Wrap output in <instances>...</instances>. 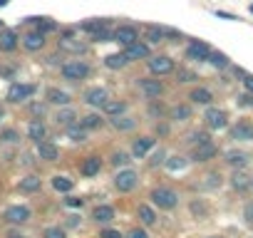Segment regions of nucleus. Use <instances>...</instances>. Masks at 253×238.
<instances>
[{"label":"nucleus","instance_id":"nucleus-1","mask_svg":"<svg viewBox=\"0 0 253 238\" xmlns=\"http://www.w3.org/2000/svg\"><path fill=\"white\" fill-rule=\"evenodd\" d=\"M149 198H152V206H157L159 211H171V208L179 206V194H176L174 189H169V186H157V189H152Z\"/></svg>","mask_w":253,"mask_h":238},{"label":"nucleus","instance_id":"nucleus-2","mask_svg":"<svg viewBox=\"0 0 253 238\" xmlns=\"http://www.w3.org/2000/svg\"><path fill=\"white\" fill-rule=\"evenodd\" d=\"M89 72H92V67H89L84 60H70V62H65V65L60 67V75H62V79H67V82L87 79Z\"/></svg>","mask_w":253,"mask_h":238},{"label":"nucleus","instance_id":"nucleus-3","mask_svg":"<svg viewBox=\"0 0 253 238\" xmlns=\"http://www.w3.org/2000/svg\"><path fill=\"white\" fill-rule=\"evenodd\" d=\"M137 184H139V174H137L134 169H122V171H117V176H114V189H117L119 194L134 191Z\"/></svg>","mask_w":253,"mask_h":238},{"label":"nucleus","instance_id":"nucleus-4","mask_svg":"<svg viewBox=\"0 0 253 238\" xmlns=\"http://www.w3.org/2000/svg\"><path fill=\"white\" fill-rule=\"evenodd\" d=\"M147 67H149L152 75L164 77V75H171L176 65H174V60H171L169 55H149V57H147Z\"/></svg>","mask_w":253,"mask_h":238},{"label":"nucleus","instance_id":"nucleus-5","mask_svg":"<svg viewBox=\"0 0 253 238\" xmlns=\"http://www.w3.org/2000/svg\"><path fill=\"white\" fill-rule=\"evenodd\" d=\"M137 87H139V92L147 97V99H159L162 94H164V82L154 75V77H139L137 79Z\"/></svg>","mask_w":253,"mask_h":238},{"label":"nucleus","instance_id":"nucleus-6","mask_svg":"<svg viewBox=\"0 0 253 238\" xmlns=\"http://www.w3.org/2000/svg\"><path fill=\"white\" fill-rule=\"evenodd\" d=\"M57 47H60L62 52L80 55V52L87 50V42H82L80 38H75V30H65V33L60 35V40H57Z\"/></svg>","mask_w":253,"mask_h":238},{"label":"nucleus","instance_id":"nucleus-7","mask_svg":"<svg viewBox=\"0 0 253 238\" xmlns=\"http://www.w3.org/2000/svg\"><path fill=\"white\" fill-rule=\"evenodd\" d=\"M204 122H206L209 129L218 132V129H226V127H228V114H226L223 109L209 104V109H206V114H204Z\"/></svg>","mask_w":253,"mask_h":238},{"label":"nucleus","instance_id":"nucleus-8","mask_svg":"<svg viewBox=\"0 0 253 238\" xmlns=\"http://www.w3.org/2000/svg\"><path fill=\"white\" fill-rule=\"evenodd\" d=\"M38 92L35 84H25V82H13L10 89H8V102L13 104H20V102H28L33 94Z\"/></svg>","mask_w":253,"mask_h":238},{"label":"nucleus","instance_id":"nucleus-9","mask_svg":"<svg viewBox=\"0 0 253 238\" xmlns=\"http://www.w3.org/2000/svg\"><path fill=\"white\" fill-rule=\"evenodd\" d=\"M137 40H139V28H137V25L124 23V25L114 28V42H117V45L126 47V45H132V42H137Z\"/></svg>","mask_w":253,"mask_h":238},{"label":"nucleus","instance_id":"nucleus-10","mask_svg":"<svg viewBox=\"0 0 253 238\" xmlns=\"http://www.w3.org/2000/svg\"><path fill=\"white\" fill-rule=\"evenodd\" d=\"M216 154H218V147H216L211 139H206V142H201V144H196V147L191 149V161L204 164V161H211Z\"/></svg>","mask_w":253,"mask_h":238},{"label":"nucleus","instance_id":"nucleus-11","mask_svg":"<svg viewBox=\"0 0 253 238\" xmlns=\"http://www.w3.org/2000/svg\"><path fill=\"white\" fill-rule=\"evenodd\" d=\"M20 40H23V47H25L28 52H40V50L47 45V35L40 33V30H30V33H25Z\"/></svg>","mask_w":253,"mask_h":238},{"label":"nucleus","instance_id":"nucleus-12","mask_svg":"<svg viewBox=\"0 0 253 238\" xmlns=\"http://www.w3.org/2000/svg\"><path fill=\"white\" fill-rule=\"evenodd\" d=\"M209 55H211V47L204 40H191L186 47V60H191V62H206Z\"/></svg>","mask_w":253,"mask_h":238},{"label":"nucleus","instance_id":"nucleus-13","mask_svg":"<svg viewBox=\"0 0 253 238\" xmlns=\"http://www.w3.org/2000/svg\"><path fill=\"white\" fill-rule=\"evenodd\" d=\"M30 216H33V213H30V208L18 203V206H8L3 218H5L10 226H20V223H28V221H30Z\"/></svg>","mask_w":253,"mask_h":238},{"label":"nucleus","instance_id":"nucleus-14","mask_svg":"<svg viewBox=\"0 0 253 238\" xmlns=\"http://www.w3.org/2000/svg\"><path fill=\"white\" fill-rule=\"evenodd\" d=\"M124 55H126V60H129V62H137V60H147L152 55V50H149V45L144 40H137V42L124 47Z\"/></svg>","mask_w":253,"mask_h":238},{"label":"nucleus","instance_id":"nucleus-15","mask_svg":"<svg viewBox=\"0 0 253 238\" xmlns=\"http://www.w3.org/2000/svg\"><path fill=\"white\" fill-rule=\"evenodd\" d=\"M20 45V35L10 28H3L0 30V52H15Z\"/></svg>","mask_w":253,"mask_h":238},{"label":"nucleus","instance_id":"nucleus-16","mask_svg":"<svg viewBox=\"0 0 253 238\" xmlns=\"http://www.w3.org/2000/svg\"><path fill=\"white\" fill-rule=\"evenodd\" d=\"M231 139H236V142H253V122H248V119L236 122L233 129H231Z\"/></svg>","mask_w":253,"mask_h":238},{"label":"nucleus","instance_id":"nucleus-17","mask_svg":"<svg viewBox=\"0 0 253 238\" xmlns=\"http://www.w3.org/2000/svg\"><path fill=\"white\" fill-rule=\"evenodd\" d=\"M45 102L52 104V107H70L72 97H70V92H65V89H60V87H50V89L45 92Z\"/></svg>","mask_w":253,"mask_h":238},{"label":"nucleus","instance_id":"nucleus-18","mask_svg":"<svg viewBox=\"0 0 253 238\" xmlns=\"http://www.w3.org/2000/svg\"><path fill=\"white\" fill-rule=\"evenodd\" d=\"M35 152H38V157H40L42 161H57V159H60V149H57L52 142H47V139L35 142Z\"/></svg>","mask_w":253,"mask_h":238},{"label":"nucleus","instance_id":"nucleus-19","mask_svg":"<svg viewBox=\"0 0 253 238\" xmlns=\"http://www.w3.org/2000/svg\"><path fill=\"white\" fill-rule=\"evenodd\" d=\"M99 171H102V159H99L97 154H89V157L82 159V164H80V174H82L84 179H92V176H97Z\"/></svg>","mask_w":253,"mask_h":238},{"label":"nucleus","instance_id":"nucleus-20","mask_svg":"<svg viewBox=\"0 0 253 238\" xmlns=\"http://www.w3.org/2000/svg\"><path fill=\"white\" fill-rule=\"evenodd\" d=\"M109 99V92L104 89V87H89L87 92H84V102L89 104V107H97V109H102V104Z\"/></svg>","mask_w":253,"mask_h":238},{"label":"nucleus","instance_id":"nucleus-21","mask_svg":"<svg viewBox=\"0 0 253 238\" xmlns=\"http://www.w3.org/2000/svg\"><path fill=\"white\" fill-rule=\"evenodd\" d=\"M154 144H157L154 137H139V139H134V144H132V157L144 159V157L154 149Z\"/></svg>","mask_w":253,"mask_h":238},{"label":"nucleus","instance_id":"nucleus-22","mask_svg":"<svg viewBox=\"0 0 253 238\" xmlns=\"http://www.w3.org/2000/svg\"><path fill=\"white\" fill-rule=\"evenodd\" d=\"M144 42L147 45H159V42H164L167 40V35H164V25H144Z\"/></svg>","mask_w":253,"mask_h":238},{"label":"nucleus","instance_id":"nucleus-23","mask_svg":"<svg viewBox=\"0 0 253 238\" xmlns=\"http://www.w3.org/2000/svg\"><path fill=\"white\" fill-rule=\"evenodd\" d=\"M189 99H191V104L209 107V104L213 102V92H211V89H206V87H194V89L189 92Z\"/></svg>","mask_w":253,"mask_h":238},{"label":"nucleus","instance_id":"nucleus-24","mask_svg":"<svg viewBox=\"0 0 253 238\" xmlns=\"http://www.w3.org/2000/svg\"><path fill=\"white\" fill-rule=\"evenodd\" d=\"M248 161H251V157L246 152H241V149H228L226 152V164L233 166V169H246Z\"/></svg>","mask_w":253,"mask_h":238},{"label":"nucleus","instance_id":"nucleus-25","mask_svg":"<svg viewBox=\"0 0 253 238\" xmlns=\"http://www.w3.org/2000/svg\"><path fill=\"white\" fill-rule=\"evenodd\" d=\"M92 221H94V223H102V226L112 223V221H114V208H112L109 203H99V206H94V211H92Z\"/></svg>","mask_w":253,"mask_h":238},{"label":"nucleus","instance_id":"nucleus-26","mask_svg":"<svg viewBox=\"0 0 253 238\" xmlns=\"http://www.w3.org/2000/svg\"><path fill=\"white\" fill-rule=\"evenodd\" d=\"M52 119H55V124H57V127L67 129V127H72V124L77 122V114H75V109H70V107H60L57 114H55Z\"/></svg>","mask_w":253,"mask_h":238},{"label":"nucleus","instance_id":"nucleus-27","mask_svg":"<svg viewBox=\"0 0 253 238\" xmlns=\"http://www.w3.org/2000/svg\"><path fill=\"white\" fill-rule=\"evenodd\" d=\"M109 122L117 132H132L137 127V119L134 117H126V114H119V117H109Z\"/></svg>","mask_w":253,"mask_h":238},{"label":"nucleus","instance_id":"nucleus-28","mask_svg":"<svg viewBox=\"0 0 253 238\" xmlns=\"http://www.w3.org/2000/svg\"><path fill=\"white\" fill-rule=\"evenodd\" d=\"M40 186H42V179H40L38 174H28V176H23L20 184H18V189H20L23 194H35V191H40Z\"/></svg>","mask_w":253,"mask_h":238},{"label":"nucleus","instance_id":"nucleus-29","mask_svg":"<svg viewBox=\"0 0 253 238\" xmlns=\"http://www.w3.org/2000/svg\"><path fill=\"white\" fill-rule=\"evenodd\" d=\"M191 114H194L191 104H174L169 109V119H171V122H186V119H191Z\"/></svg>","mask_w":253,"mask_h":238},{"label":"nucleus","instance_id":"nucleus-30","mask_svg":"<svg viewBox=\"0 0 253 238\" xmlns=\"http://www.w3.org/2000/svg\"><path fill=\"white\" fill-rule=\"evenodd\" d=\"M124 112H126V102H122V99H107L102 104V114L104 117H119Z\"/></svg>","mask_w":253,"mask_h":238},{"label":"nucleus","instance_id":"nucleus-31","mask_svg":"<svg viewBox=\"0 0 253 238\" xmlns=\"http://www.w3.org/2000/svg\"><path fill=\"white\" fill-rule=\"evenodd\" d=\"M126 65H129V60H126L124 50H122V52H112V55L104 57V67H107V70H124Z\"/></svg>","mask_w":253,"mask_h":238},{"label":"nucleus","instance_id":"nucleus-32","mask_svg":"<svg viewBox=\"0 0 253 238\" xmlns=\"http://www.w3.org/2000/svg\"><path fill=\"white\" fill-rule=\"evenodd\" d=\"M137 216H139V221H142V226H157V211H154V206H149V203H142L139 208H137Z\"/></svg>","mask_w":253,"mask_h":238},{"label":"nucleus","instance_id":"nucleus-33","mask_svg":"<svg viewBox=\"0 0 253 238\" xmlns=\"http://www.w3.org/2000/svg\"><path fill=\"white\" fill-rule=\"evenodd\" d=\"M87 132H94V129H102L104 127V114H99V112H92V114H87V117H82V122H80Z\"/></svg>","mask_w":253,"mask_h":238},{"label":"nucleus","instance_id":"nucleus-34","mask_svg":"<svg viewBox=\"0 0 253 238\" xmlns=\"http://www.w3.org/2000/svg\"><path fill=\"white\" fill-rule=\"evenodd\" d=\"M28 137H30L33 142H40V139L47 137V127H45L42 119H33V122L28 124Z\"/></svg>","mask_w":253,"mask_h":238},{"label":"nucleus","instance_id":"nucleus-35","mask_svg":"<svg viewBox=\"0 0 253 238\" xmlns=\"http://www.w3.org/2000/svg\"><path fill=\"white\" fill-rule=\"evenodd\" d=\"M28 23L35 25V30H40V33H45V35H50V33L57 30V23H55L52 18H28Z\"/></svg>","mask_w":253,"mask_h":238},{"label":"nucleus","instance_id":"nucleus-36","mask_svg":"<svg viewBox=\"0 0 253 238\" xmlns=\"http://www.w3.org/2000/svg\"><path fill=\"white\" fill-rule=\"evenodd\" d=\"M107 25H109V20H107V18H89V20L80 23V30H82V33H87V35H92V33H97L99 28H107Z\"/></svg>","mask_w":253,"mask_h":238},{"label":"nucleus","instance_id":"nucleus-37","mask_svg":"<svg viewBox=\"0 0 253 238\" xmlns=\"http://www.w3.org/2000/svg\"><path fill=\"white\" fill-rule=\"evenodd\" d=\"M206 62H211V67H216V70H228L231 67V60L223 52H218V50H211V55H209Z\"/></svg>","mask_w":253,"mask_h":238},{"label":"nucleus","instance_id":"nucleus-38","mask_svg":"<svg viewBox=\"0 0 253 238\" xmlns=\"http://www.w3.org/2000/svg\"><path fill=\"white\" fill-rule=\"evenodd\" d=\"M231 186H233L236 191H246V189L251 186V176H246L243 169H236L233 176H231Z\"/></svg>","mask_w":253,"mask_h":238},{"label":"nucleus","instance_id":"nucleus-39","mask_svg":"<svg viewBox=\"0 0 253 238\" xmlns=\"http://www.w3.org/2000/svg\"><path fill=\"white\" fill-rule=\"evenodd\" d=\"M52 189L55 191H60V194H70L72 189H75V181L72 179H67V176H52Z\"/></svg>","mask_w":253,"mask_h":238},{"label":"nucleus","instance_id":"nucleus-40","mask_svg":"<svg viewBox=\"0 0 253 238\" xmlns=\"http://www.w3.org/2000/svg\"><path fill=\"white\" fill-rule=\"evenodd\" d=\"M89 38L94 42H114V30H112V25H107V28H99L97 33H92Z\"/></svg>","mask_w":253,"mask_h":238},{"label":"nucleus","instance_id":"nucleus-41","mask_svg":"<svg viewBox=\"0 0 253 238\" xmlns=\"http://www.w3.org/2000/svg\"><path fill=\"white\" fill-rule=\"evenodd\" d=\"M67 137H70L72 142H84V139H87V129L75 122L72 127H67Z\"/></svg>","mask_w":253,"mask_h":238},{"label":"nucleus","instance_id":"nucleus-42","mask_svg":"<svg viewBox=\"0 0 253 238\" xmlns=\"http://www.w3.org/2000/svg\"><path fill=\"white\" fill-rule=\"evenodd\" d=\"M0 142H3V144H18L20 142V132L13 129V127H8V129L0 132Z\"/></svg>","mask_w":253,"mask_h":238},{"label":"nucleus","instance_id":"nucleus-43","mask_svg":"<svg viewBox=\"0 0 253 238\" xmlns=\"http://www.w3.org/2000/svg\"><path fill=\"white\" fill-rule=\"evenodd\" d=\"M164 166H167L169 171H181V169L186 166V159H184V157H169V159L164 161Z\"/></svg>","mask_w":253,"mask_h":238},{"label":"nucleus","instance_id":"nucleus-44","mask_svg":"<svg viewBox=\"0 0 253 238\" xmlns=\"http://www.w3.org/2000/svg\"><path fill=\"white\" fill-rule=\"evenodd\" d=\"M204 179L206 181H201V189H218L221 186V174H216V171L213 174H206Z\"/></svg>","mask_w":253,"mask_h":238},{"label":"nucleus","instance_id":"nucleus-45","mask_svg":"<svg viewBox=\"0 0 253 238\" xmlns=\"http://www.w3.org/2000/svg\"><path fill=\"white\" fill-rule=\"evenodd\" d=\"M42 238H67V233H65V228H60V226H47V228L42 231Z\"/></svg>","mask_w":253,"mask_h":238},{"label":"nucleus","instance_id":"nucleus-46","mask_svg":"<svg viewBox=\"0 0 253 238\" xmlns=\"http://www.w3.org/2000/svg\"><path fill=\"white\" fill-rule=\"evenodd\" d=\"M132 159H129V154L126 152H114L112 154V166H126Z\"/></svg>","mask_w":253,"mask_h":238},{"label":"nucleus","instance_id":"nucleus-47","mask_svg":"<svg viewBox=\"0 0 253 238\" xmlns=\"http://www.w3.org/2000/svg\"><path fill=\"white\" fill-rule=\"evenodd\" d=\"M194 79H199V77H196V72H191V70H184V67H181V70L176 72V82H181V84L194 82Z\"/></svg>","mask_w":253,"mask_h":238},{"label":"nucleus","instance_id":"nucleus-48","mask_svg":"<svg viewBox=\"0 0 253 238\" xmlns=\"http://www.w3.org/2000/svg\"><path fill=\"white\" fill-rule=\"evenodd\" d=\"M206 139H211L206 132H191V134H189V144H191V147H196V144H201V142H206Z\"/></svg>","mask_w":253,"mask_h":238},{"label":"nucleus","instance_id":"nucleus-49","mask_svg":"<svg viewBox=\"0 0 253 238\" xmlns=\"http://www.w3.org/2000/svg\"><path fill=\"white\" fill-rule=\"evenodd\" d=\"M99 238H126L122 231H117V228H102L99 231Z\"/></svg>","mask_w":253,"mask_h":238},{"label":"nucleus","instance_id":"nucleus-50","mask_svg":"<svg viewBox=\"0 0 253 238\" xmlns=\"http://www.w3.org/2000/svg\"><path fill=\"white\" fill-rule=\"evenodd\" d=\"M164 161H167V154L159 149V152H154V154H152V159H149V166H159V164H164Z\"/></svg>","mask_w":253,"mask_h":238},{"label":"nucleus","instance_id":"nucleus-51","mask_svg":"<svg viewBox=\"0 0 253 238\" xmlns=\"http://www.w3.org/2000/svg\"><path fill=\"white\" fill-rule=\"evenodd\" d=\"M149 102H152V104H149V114H152V117H162L164 107H162V104H159L157 99H149Z\"/></svg>","mask_w":253,"mask_h":238},{"label":"nucleus","instance_id":"nucleus-52","mask_svg":"<svg viewBox=\"0 0 253 238\" xmlns=\"http://www.w3.org/2000/svg\"><path fill=\"white\" fill-rule=\"evenodd\" d=\"M238 104H241V107H253V92H243V94L238 97Z\"/></svg>","mask_w":253,"mask_h":238},{"label":"nucleus","instance_id":"nucleus-53","mask_svg":"<svg viewBox=\"0 0 253 238\" xmlns=\"http://www.w3.org/2000/svg\"><path fill=\"white\" fill-rule=\"evenodd\" d=\"M126 238H149V233L144 228H132L129 233H126Z\"/></svg>","mask_w":253,"mask_h":238},{"label":"nucleus","instance_id":"nucleus-54","mask_svg":"<svg viewBox=\"0 0 253 238\" xmlns=\"http://www.w3.org/2000/svg\"><path fill=\"white\" fill-rule=\"evenodd\" d=\"M65 203H67L70 208H82V203H84V201H82V198H77V196H70V198H65Z\"/></svg>","mask_w":253,"mask_h":238},{"label":"nucleus","instance_id":"nucleus-55","mask_svg":"<svg viewBox=\"0 0 253 238\" xmlns=\"http://www.w3.org/2000/svg\"><path fill=\"white\" fill-rule=\"evenodd\" d=\"M243 218H246V223H248V226H253V203H248V206H246Z\"/></svg>","mask_w":253,"mask_h":238},{"label":"nucleus","instance_id":"nucleus-56","mask_svg":"<svg viewBox=\"0 0 253 238\" xmlns=\"http://www.w3.org/2000/svg\"><path fill=\"white\" fill-rule=\"evenodd\" d=\"M243 87L246 92H253V75H243Z\"/></svg>","mask_w":253,"mask_h":238},{"label":"nucleus","instance_id":"nucleus-57","mask_svg":"<svg viewBox=\"0 0 253 238\" xmlns=\"http://www.w3.org/2000/svg\"><path fill=\"white\" fill-rule=\"evenodd\" d=\"M77 223H80V216H67V226L70 228H75Z\"/></svg>","mask_w":253,"mask_h":238},{"label":"nucleus","instance_id":"nucleus-58","mask_svg":"<svg viewBox=\"0 0 253 238\" xmlns=\"http://www.w3.org/2000/svg\"><path fill=\"white\" fill-rule=\"evenodd\" d=\"M8 238H28V236H23L20 231H13V233H8Z\"/></svg>","mask_w":253,"mask_h":238},{"label":"nucleus","instance_id":"nucleus-59","mask_svg":"<svg viewBox=\"0 0 253 238\" xmlns=\"http://www.w3.org/2000/svg\"><path fill=\"white\" fill-rule=\"evenodd\" d=\"M8 3H10V0H0V8H5Z\"/></svg>","mask_w":253,"mask_h":238},{"label":"nucleus","instance_id":"nucleus-60","mask_svg":"<svg viewBox=\"0 0 253 238\" xmlns=\"http://www.w3.org/2000/svg\"><path fill=\"white\" fill-rule=\"evenodd\" d=\"M3 117H5V109H3V107H0V119H3Z\"/></svg>","mask_w":253,"mask_h":238},{"label":"nucleus","instance_id":"nucleus-61","mask_svg":"<svg viewBox=\"0 0 253 238\" xmlns=\"http://www.w3.org/2000/svg\"><path fill=\"white\" fill-rule=\"evenodd\" d=\"M0 30H3V20H0Z\"/></svg>","mask_w":253,"mask_h":238},{"label":"nucleus","instance_id":"nucleus-62","mask_svg":"<svg viewBox=\"0 0 253 238\" xmlns=\"http://www.w3.org/2000/svg\"><path fill=\"white\" fill-rule=\"evenodd\" d=\"M209 238H218V236H209Z\"/></svg>","mask_w":253,"mask_h":238},{"label":"nucleus","instance_id":"nucleus-63","mask_svg":"<svg viewBox=\"0 0 253 238\" xmlns=\"http://www.w3.org/2000/svg\"><path fill=\"white\" fill-rule=\"evenodd\" d=\"M251 186H253V179H251Z\"/></svg>","mask_w":253,"mask_h":238},{"label":"nucleus","instance_id":"nucleus-64","mask_svg":"<svg viewBox=\"0 0 253 238\" xmlns=\"http://www.w3.org/2000/svg\"><path fill=\"white\" fill-rule=\"evenodd\" d=\"M251 10H253V5H251Z\"/></svg>","mask_w":253,"mask_h":238}]
</instances>
